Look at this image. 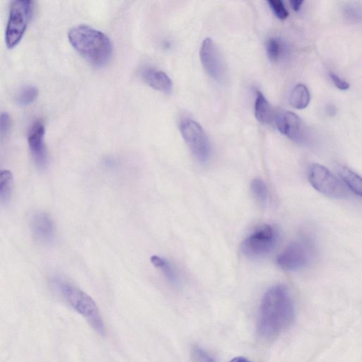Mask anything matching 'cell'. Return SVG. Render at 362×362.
<instances>
[{
    "mask_svg": "<svg viewBox=\"0 0 362 362\" xmlns=\"http://www.w3.org/2000/svg\"><path fill=\"white\" fill-rule=\"evenodd\" d=\"M294 319V307L287 288L277 285L268 289L258 315V333L265 338H274L289 329Z\"/></svg>",
    "mask_w": 362,
    "mask_h": 362,
    "instance_id": "6da1fadb",
    "label": "cell"
},
{
    "mask_svg": "<svg viewBox=\"0 0 362 362\" xmlns=\"http://www.w3.org/2000/svg\"><path fill=\"white\" fill-rule=\"evenodd\" d=\"M68 38L73 47L93 66L103 67L111 61L113 45L105 33L87 25H78L70 30Z\"/></svg>",
    "mask_w": 362,
    "mask_h": 362,
    "instance_id": "7a4b0ae2",
    "label": "cell"
},
{
    "mask_svg": "<svg viewBox=\"0 0 362 362\" xmlns=\"http://www.w3.org/2000/svg\"><path fill=\"white\" fill-rule=\"evenodd\" d=\"M52 284L63 299L84 319L98 335L106 334V326L94 300L84 291L61 276L52 278Z\"/></svg>",
    "mask_w": 362,
    "mask_h": 362,
    "instance_id": "3957f363",
    "label": "cell"
},
{
    "mask_svg": "<svg viewBox=\"0 0 362 362\" xmlns=\"http://www.w3.org/2000/svg\"><path fill=\"white\" fill-rule=\"evenodd\" d=\"M315 255L312 240L304 238L291 243L278 257L277 263L283 270L297 271L311 264Z\"/></svg>",
    "mask_w": 362,
    "mask_h": 362,
    "instance_id": "277c9868",
    "label": "cell"
},
{
    "mask_svg": "<svg viewBox=\"0 0 362 362\" xmlns=\"http://www.w3.org/2000/svg\"><path fill=\"white\" fill-rule=\"evenodd\" d=\"M32 9L33 2L30 0H15L12 3L6 32L8 47H14L22 40L31 19Z\"/></svg>",
    "mask_w": 362,
    "mask_h": 362,
    "instance_id": "5b68a950",
    "label": "cell"
},
{
    "mask_svg": "<svg viewBox=\"0 0 362 362\" xmlns=\"http://www.w3.org/2000/svg\"><path fill=\"white\" fill-rule=\"evenodd\" d=\"M183 139L197 160L208 162L212 153L210 140L202 126L191 119H184L180 125Z\"/></svg>",
    "mask_w": 362,
    "mask_h": 362,
    "instance_id": "8992f818",
    "label": "cell"
},
{
    "mask_svg": "<svg viewBox=\"0 0 362 362\" xmlns=\"http://www.w3.org/2000/svg\"><path fill=\"white\" fill-rule=\"evenodd\" d=\"M308 181L317 190L328 197L345 199L349 196V191L343 183L321 165L315 164L310 167Z\"/></svg>",
    "mask_w": 362,
    "mask_h": 362,
    "instance_id": "52a82bcc",
    "label": "cell"
},
{
    "mask_svg": "<svg viewBox=\"0 0 362 362\" xmlns=\"http://www.w3.org/2000/svg\"><path fill=\"white\" fill-rule=\"evenodd\" d=\"M275 229L265 225L250 234L241 243V251L248 257H262L270 253L277 242Z\"/></svg>",
    "mask_w": 362,
    "mask_h": 362,
    "instance_id": "ba28073f",
    "label": "cell"
},
{
    "mask_svg": "<svg viewBox=\"0 0 362 362\" xmlns=\"http://www.w3.org/2000/svg\"><path fill=\"white\" fill-rule=\"evenodd\" d=\"M199 56L206 73L217 82L223 81L225 75V64L220 52L212 39L208 38L204 40Z\"/></svg>",
    "mask_w": 362,
    "mask_h": 362,
    "instance_id": "9c48e42d",
    "label": "cell"
},
{
    "mask_svg": "<svg viewBox=\"0 0 362 362\" xmlns=\"http://www.w3.org/2000/svg\"><path fill=\"white\" fill-rule=\"evenodd\" d=\"M45 125L42 120L33 123L28 134V144L36 165L43 169L47 164V154L44 142Z\"/></svg>",
    "mask_w": 362,
    "mask_h": 362,
    "instance_id": "30bf717a",
    "label": "cell"
},
{
    "mask_svg": "<svg viewBox=\"0 0 362 362\" xmlns=\"http://www.w3.org/2000/svg\"><path fill=\"white\" fill-rule=\"evenodd\" d=\"M278 130L291 140L304 143L306 140V130L301 119L291 112L280 113L276 118Z\"/></svg>",
    "mask_w": 362,
    "mask_h": 362,
    "instance_id": "8fae6325",
    "label": "cell"
},
{
    "mask_svg": "<svg viewBox=\"0 0 362 362\" xmlns=\"http://www.w3.org/2000/svg\"><path fill=\"white\" fill-rule=\"evenodd\" d=\"M31 227L36 240L43 243L54 241L56 236V225L54 220L46 213L36 214L32 218Z\"/></svg>",
    "mask_w": 362,
    "mask_h": 362,
    "instance_id": "7c38bea8",
    "label": "cell"
},
{
    "mask_svg": "<svg viewBox=\"0 0 362 362\" xmlns=\"http://www.w3.org/2000/svg\"><path fill=\"white\" fill-rule=\"evenodd\" d=\"M140 75L144 82L153 89L165 93L172 92L173 83L165 73L151 68H145L141 70Z\"/></svg>",
    "mask_w": 362,
    "mask_h": 362,
    "instance_id": "4fadbf2b",
    "label": "cell"
},
{
    "mask_svg": "<svg viewBox=\"0 0 362 362\" xmlns=\"http://www.w3.org/2000/svg\"><path fill=\"white\" fill-rule=\"evenodd\" d=\"M255 115L258 121L270 124L273 120V110L264 95L259 91H257L255 102Z\"/></svg>",
    "mask_w": 362,
    "mask_h": 362,
    "instance_id": "5bb4252c",
    "label": "cell"
},
{
    "mask_svg": "<svg viewBox=\"0 0 362 362\" xmlns=\"http://www.w3.org/2000/svg\"><path fill=\"white\" fill-rule=\"evenodd\" d=\"M310 100H311V95L308 88L302 84H299L294 87L289 98V105L299 110L306 109Z\"/></svg>",
    "mask_w": 362,
    "mask_h": 362,
    "instance_id": "9a60e30c",
    "label": "cell"
},
{
    "mask_svg": "<svg viewBox=\"0 0 362 362\" xmlns=\"http://www.w3.org/2000/svg\"><path fill=\"white\" fill-rule=\"evenodd\" d=\"M338 172L347 186L355 194L362 197V178L345 167H340Z\"/></svg>",
    "mask_w": 362,
    "mask_h": 362,
    "instance_id": "2e32d148",
    "label": "cell"
},
{
    "mask_svg": "<svg viewBox=\"0 0 362 362\" xmlns=\"http://www.w3.org/2000/svg\"><path fill=\"white\" fill-rule=\"evenodd\" d=\"M151 262L152 265L160 269L172 285H176L179 282L178 275L172 266V265L165 258L158 255H153L151 257Z\"/></svg>",
    "mask_w": 362,
    "mask_h": 362,
    "instance_id": "e0dca14e",
    "label": "cell"
},
{
    "mask_svg": "<svg viewBox=\"0 0 362 362\" xmlns=\"http://www.w3.org/2000/svg\"><path fill=\"white\" fill-rule=\"evenodd\" d=\"M13 175L9 170H3L0 174V199L2 202L9 200L13 189Z\"/></svg>",
    "mask_w": 362,
    "mask_h": 362,
    "instance_id": "ac0fdd59",
    "label": "cell"
},
{
    "mask_svg": "<svg viewBox=\"0 0 362 362\" xmlns=\"http://www.w3.org/2000/svg\"><path fill=\"white\" fill-rule=\"evenodd\" d=\"M38 95V89L32 85L23 87L17 93L15 101L17 105L25 107L33 103Z\"/></svg>",
    "mask_w": 362,
    "mask_h": 362,
    "instance_id": "d6986e66",
    "label": "cell"
},
{
    "mask_svg": "<svg viewBox=\"0 0 362 362\" xmlns=\"http://www.w3.org/2000/svg\"><path fill=\"white\" fill-rule=\"evenodd\" d=\"M266 49L269 59L273 62H277L283 56L285 47L280 39L271 38L267 42Z\"/></svg>",
    "mask_w": 362,
    "mask_h": 362,
    "instance_id": "ffe728a7",
    "label": "cell"
},
{
    "mask_svg": "<svg viewBox=\"0 0 362 362\" xmlns=\"http://www.w3.org/2000/svg\"><path fill=\"white\" fill-rule=\"evenodd\" d=\"M251 190L257 201L266 203L269 199V190L266 183L261 179H255L251 183Z\"/></svg>",
    "mask_w": 362,
    "mask_h": 362,
    "instance_id": "44dd1931",
    "label": "cell"
},
{
    "mask_svg": "<svg viewBox=\"0 0 362 362\" xmlns=\"http://www.w3.org/2000/svg\"><path fill=\"white\" fill-rule=\"evenodd\" d=\"M275 15L280 20H285L289 17V13L284 3L280 0H270L268 2Z\"/></svg>",
    "mask_w": 362,
    "mask_h": 362,
    "instance_id": "7402d4cb",
    "label": "cell"
},
{
    "mask_svg": "<svg viewBox=\"0 0 362 362\" xmlns=\"http://www.w3.org/2000/svg\"><path fill=\"white\" fill-rule=\"evenodd\" d=\"M191 356L193 362H216L208 352L198 347L192 349Z\"/></svg>",
    "mask_w": 362,
    "mask_h": 362,
    "instance_id": "603a6c76",
    "label": "cell"
},
{
    "mask_svg": "<svg viewBox=\"0 0 362 362\" xmlns=\"http://www.w3.org/2000/svg\"><path fill=\"white\" fill-rule=\"evenodd\" d=\"M344 13L347 18L353 21H362V8L358 6H347Z\"/></svg>",
    "mask_w": 362,
    "mask_h": 362,
    "instance_id": "cb8c5ba5",
    "label": "cell"
},
{
    "mask_svg": "<svg viewBox=\"0 0 362 362\" xmlns=\"http://www.w3.org/2000/svg\"><path fill=\"white\" fill-rule=\"evenodd\" d=\"M11 127V119L8 113L3 112L1 114V125H0V134L3 138L7 135Z\"/></svg>",
    "mask_w": 362,
    "mask_h": 362,
    "instance_id": "d4e9b609",
    "label": "cell"
},
{
    "mask_svg": "<svg viewBox=\"0 0 362 362\" xmlns=\"http://www.w3.org/2000/svg\"><path fill=\"white\" fill-rule=\"evenodd\" d=\"M330 77L335 85L340 90L345 91L349 88V84L334 73H330Z\"/></svg>",
    "mask_w": 362,
    "mask_h": 362,
    "instance_id": "484cf974",
    "label": "cell"
},
{
    "mask_svg": "<svg viewBox=\"0 0 362 362\" xmlns=\"http://www.w3.org/2000/svg\"><path fill=\"white\" fill-rule=\"evenodd\" d=\"M337 108L335 106L332 105V103H329L326 107V112L329 116H334L337 114Z\"/></svg>",
    "mask_w": 362,
    "mask_h": 362,
    "instance_id": "4316f807",
    "label": "cell"
},
{
    "mask_svg": "<svg viewBox=\"0 0 362 362\" xmlns=\"http://www.w3.org/2000/svg\"><path fill=\"white\" fill-rule=\"evenodd\" d=\"M303 3V1L302 0H292V1L290 2V4L293 8V10L296 12H299Z\"/></svg>",
    "mask_w": 362,
    "mask_h": 362,
    "instance_id": "83f0119b",
    "label": "cell"
},
{
    "mask_svg": "<svg viewBox=\"0 0 362 362\" xmlns=\"http://www.w3.org/2000/svg\"><path fill=\"white\" fill-rule=\"evenodd\" d=\"M229 362H251L248 359L243 356H238L232 359Z\"/></svg>",
    "mask_w": 362,
    "mask_h": 362,
    "instance_id": "f1b7e54d",
    "label": "cell"
}]
</instances>
